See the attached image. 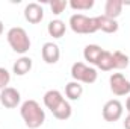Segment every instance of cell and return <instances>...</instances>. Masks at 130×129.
<instances>
[{"label": "cell", "mask_w": 130, "mask_h": 129, "mask_svg": "<svg viewBox=\"0 0 130 129\" xmlns=\"http://www.w3.org/2000/svg\"><path fill=\"white\" fill-rule=\"evenodd\" d=\"M21 119L29 129H36L45 122V112L36 100H26L20 108Z\"/></svg>", "instance_id": "obj_1"}, {"label": "cell", "mask_w": 130, "mask_h": 129, "mask_svg": "<svg viewBox=\"0 0 130 129\" xmlns=\"http://www.w3.org/2000/svg\"><path fill=\"white\" fill-rule=\"evenodd\" d=\"M6 38H8V43L14 52L20 53V55H24L26 52H29L32 43H30V38H29L27 32L23 28H11L8 31Z\"/></svg>", "instance_id": "obj_2"}, {"label": "cell", "mask_w": 130, "mask_h": 129, "mask_svg": "<svg viewBox=\"0 0 130 129\" xmlns=\"http://www.w3.org/2000/svg\"><path fill=\"white\" fill-rule=\"evenodd\" d=\"M70 28L76 33H95L98 31V20L97 17L74 14L70 17Z\"/></svg>", "instance_id": "obj_3"}, {"label": "cell", "mask_w": 130, "mask_h": 129, "mask_svg": "<svg viewBox=\"0 0 130 129\" xmlns=\"http://www.w3.org/2000/svg\"><path fill=\"white\" fill-rule=\"evenodd\" d=\"M71 76L76 82H83V84H94L97 81V70L91 68L83 62H76L71 67Z\"/></svg>", "instance_id": "obj_4"}, {"label": "cell", "mask_w": 130, "mask_h": 129, "mask_svg": "<svg viewBox=\"0 0 130 129\" xmlns=\"http://www.w3.org/2000/svg\"><path fill=\"white\" fill-rule=\"evenodd\" d=\"M109 84L115 96H126L130 93V81H127L121 73H113L109 79Z\"/></svg>", "instance_id": "obj_5"}, {"label": "cell", "mask_w": 130, "mask_h": 129, "mask_svg": "<svg viewBox=\"0 0 130 129\" xmlns=\"http://www.w3.org/2000/svg\"><path fill=\"white\" fill-rule=\"evenodd\" d=\"M121 115H123V105H121L120 100L113 99V100H109V102L104 103V106H103V119L106 122L113 123V122L120 120Z\"/></svg>", "instance_id": "obj_6"}, {"label": "cell", "mask_w": 130, "mask_h": 129, "mask_svg": "<svg viewBox=\"0 0 130 129\" xmlns=\"http://www.w3.org/2000/svg\"><path fill=\"white\" fill-rule=\"evenodd\" d=\"M21 97H20V93L12 88V87H6L5 90H2L0 93V102L5 108H17V105L20 103Z\"/></svg>", "instance_id": "obj_7"}, {"label": "cell", "mask_w": 130, "mask_h": 129, "mask_svg": "<svg viewBox=\"0 0 130 129\" xmlns=\"http://www.w3.org/2000/svg\"><path fill=\"white\" fill-rule=\"evenodd\" d=\"M24 18H26L29 23H32V24L41 23V20L44 18L42 6L38 5V3H29V5L24 8Z\"/></svg>", "instance_id": "obj_8"}, {"label": "cell", "mask_w": 130, "mask_h": 129, "mask_svg": "<svg viewBox=\"0 0 130 129\" xmlns=\"http://www.w3.org/2000/svg\"><path fill=\"white\" fill-rule=\"evenodd\" d=\"M42 59L47 62V64H56L61 58V50L58 47V44L55 43H45L42 46Z\"/></svg>", "instance_id": "obj_9"}, {"label": "cell", "mask_w": 130, "mask_h": 129, "mask_svg": "<svg viewBox=\"0 0 130 129\" xmlns=\"http://www.w3.org/2000/svg\"><path fill=\"white\" fill-rule=\"evenodd\" d=\"M123 6H124V3L121 0H107L104 5V15L115 20L123 12Z\"/></svg>", "instance_id": "obj_10"}, {"label": "cell", "mask_w": 130, "mask_h": 129, "mask_svg": "<svg viewBox=\"0 0 130 129\" xmlns=\"http://www.w3.org/2000/svg\"><path fill=\"white\" fill-rule=\"evenodd\" d=\"M101 53H103V49H101L100 46H97V44H88V46L85 47V50H83V58H85L89 64L97 65Z\"/></svg>", "instance_id": "obj_11"}, {"label": "cell", "mask_w": 130, "mask_h": 129, "mask_svg": "<svg viewBox=\"0 0 130 129\" xmlns=\"http://www.w3.org/2000/svg\"><path fill=\"white\" fill-rule=\"evenodd\" d=\"M62 100H64V97L61 94V91H58V90H48V91L44 94V105H45L50 111H53Z\"/></svg>", "instance_id": "obj_12"}, {"label": "cell", "mask_w": 130, "mask_h": 129, "mask_svg": "<svg viewBox=\"0 0 130 129\" xmlns=\"http://www.w3.org/2000/svg\"><path fill=\"white\" fill-rule=\"evenodd\" d=\"M12 68H14V73L17 76H24L26 73H29L32 70V59L29 56H21L20 59L15 61Z\"/></svg>", "instance_id": "obj_13"}, {"label": "cell", "mask_w": 130, "mask_h": 129, "mask_svg": "<svg viewBox=\"0 0 130 129\" xmlns=\"http://www.w3.org/2000/svg\"><path fill=\"white\" fill-rule=\"evenodd\" d=\"M98 31H103L106 33H113L118 31V23L106 15H98Z\"/></svg>", "instance_id": "obj_14"}, {"label": "cell", "mask_w": 130, "mask_h": 129, "mask_svg": "<svg viewBox=\"0 0 130 129\" xmlns=\"http://www.w3.org/2000/svg\"><path fill=\"white\" fill-rule=\"evenodd\" d=\"M71 112H73L71 105H70L65 99L53 109V111H52V114H53L58 120H68V119L71 117Z\"/></svg>", "instance_id": "obj_15"}, {"label": "cell", "mask_w": 130, "mask_h": 129, "mask_svg": "<svg viewBox=\"0 0 130 129\" xmlns=\"http://www.w3.org/2000/svg\"><path fill=\"white\" fill-rule=\"evenodd\" d=\"M65 23L62 20H52L47 26V32L53 38H62L65 33Z\"/></svg>", "instance_id": "obj_16"}, {"label": "cell", "mask_w": 130, "mask_h": 129, "mask_svg": "<svg viewBox=\"0 0 130 129\" xmlns=\"http://www.w3.org/2000/svg\"><path fill=\"white\" fill-rule=\"evenodd\" d=\"M82 93H83V87L79 82H76V81L68 82L67 87H65V94H67V97L70 100H79Z\"/></svg>", "instance_id": "obj_17"}, {"label": "cell", "mask_w": 130, "mask_h": 129, "mask_svg": "<svg viewBox=\"0 0 130 129\" xmlns=\"http://www.w3.org/2000/svg\"><path fill=\"white\" fill-rule=\"evenodd\" d=\"M97 67L103 71L112 70L113 68V55L107 50H103V53H101V56H100V59L97 62Z\"/></svg>", "instance_id": "obj_18"}, {"label": "cell", "mask_w": 130, "mask_h": 129, "mask_svg": "<svg viewBox=\"0 0 130 129\" xmlns=\"http://www.w3.org/2000/svg\"><path fill=\"white\" fill-rule=\"evenodd\" d=\"M112 55H113V68L123 70V68H126V67L129 65L130 59H129V56H127L126 53H123V52L117 50V52H113Z\"/></svg>", "instance_id": "obj_19"}, {"label": "cell", "mask_w": 130, "mask_h": 129, "mask_svg": "<svg viewBox=\"0 0 130 129\" xmlns=\"http://www.w3.org/2000/svg\"><path fill=\"white\" fill-rule=\"evenodd\" d=\"M70 6L74 11H88L94 6V0H71Z\"/></svg>", "instance_id": "obj_20"}, {"label": "cell", "mask_w": 130, "mask_h": 129, "mask_svg": "<svg viewBox=\"0 0 130 129\" xmlns=\"http://www.w3.org/2000/svg\"><path fill=\"white\" fill-rule=\"evenodd\" d=\"M48 5H50L52 12L56 14V15H59V14L64 12L65 8L68 6V2L67 0H52V2H48Z\"/></svg>", "instance_id": "obj_21"}, {"label": "cell", "mask_w": 130, "mask_h": 129, "mask_svg": "<svg viewBox=\"0 0 130 129\" xmlns=\"http://www.w3.org/2000/svg\"><path fill=\"white\" fill-rule=\"evenodd\" d=\"M9 81H11V74H9V71H8L6 68L0 67V90H5L6 85L9 84Z\"/></svg>", "instance_id": "obj_22"}, {"label": "cell", "mask_w": 130, "mask_h": 129, "mask_svg": "<svg viewBox=\"0 0 130 129\" xmlns=\"http://www.w3.org/2000/svg\"><path fill=\"white\" fill-rule=\"evenodd\" d=\"M124 128H126V129H130V114L126 117V120H124Z\"/></svg>", "instance_id": "obj_23"}, {"label": "cell", "mask_w": 130, "mask_h": 129, "mask_svg": "<svg viewBox=\"0 0 130 129\" xmlns=\"http://www.w3.org/2000/svg\"><path fill=\"white\" fill-rule=\"evenodd\" d=\"M126 106H127V111H129V114H130V97L127 99V103H126Z\"/></svg>", "instance_id": "obj_24"}, {"label": "cell", "mask_w": 130, "mask_h": 129, "mask_svg": "<svg viewBox=\"0 0 130 129\" xmlns=\"http://www.w3.org/2000/svg\"><path fill=\"white\" fill-rule=\"evenodd\" d=\"M3 33V23H2V20H0V35Z\"/></svg>", "instance_id": "obj_25"}]
</instances>
